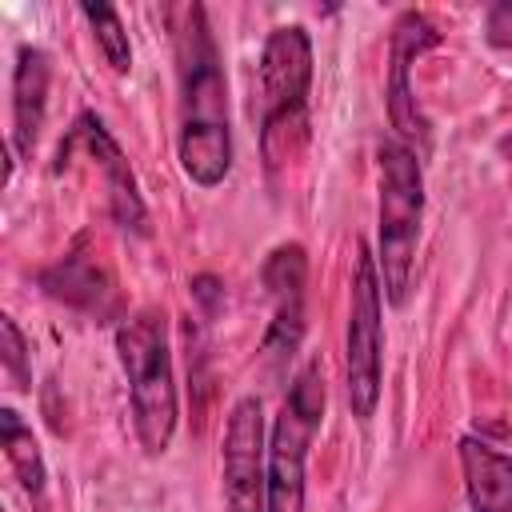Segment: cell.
Returning <instances> with one entry per match:
<instances>
[{
    "instance_id": "13",
    "label": "cell",
    "mask_w": 512,
    "mask_h": 512,
    "mask_svg": "<svg viewBox=\"0 0 512 512\" xmlns=\"http://www.w3.org/2000/svg\"><path fill=\"white\" fill-rule=\"evenodd\" d=\"M460 468L472 512H512V456L496 452L476 436H464Z\"/></svg>"
},
{
    "instance_id": "3",
    "label": "cell",
    "mask_w": 512,
    "mask_h": 512,
    "mask_svg": "<svg viewBox=\"0 0 512 512\" xmlns=\"http://www.w3.org/2000/svg\"><path fill=\"white\" fill-rule=\"evenodd\" d=\"M312 40L300 24H280L260 48V152L276 172L308 144Z\"/></svg>"
},
{
    "instance_id": "19",
    "label": "cell",
    "mask_w": 512,
    "mask_h": 512,
    "mask_svg": "<svg viewBox=\"0 0 512 512\" xmlns=\"http://www.w3.org/2000/svg\"><path fill=\"white\" fill-rule=\"evenodd\" d=\"M500 152H504V156L512 160V136H504V140H500Z\"/></svg>"
},
{
    "instance_id": "17",
    "label": "cell",
    "mask_w": 512,
    "mask_h": 512,
    "mask_svg": "<svg viewBox=\"0 0 512 512\" xmlns=\"http://www.w3.org/2000/svg\"><path fill=\"white\" fill-rule=\"evenodd\" d=\"M484 36L492 48H508L512 52V0H496L484 12Z\"/></svg>"
},
{
    "instance_id": "18",
    "label": "cell",
    "mask_w": 512,
    "mask_h": 512,
    "mask_svg": "<svg viewBox=\"0 0 512 512\" xmlns=\"http://www.w3.org/2000/svg\"><path fill=\"white\" fill-rule=\"evenodd\" d=\"M192 292H196V300L212 312V308H216V300H220V280L204 272V276H196V280H192Z\"/></svg>"
},
{
    "instance_id": "8",
    "label": "cell",
    "mask_w": 512,
    "mask_h": 512,
    "mask_svg": "<svg viewBox=\"0 0 512 512\" xmlns=\"http://www.w3.org/2000/svg\"><path fill=\"white\" fill-rule=\"evenodd\" d=\"M264 292L272 300V324L264 332V364L272 372H284L288 360L300 352L304 340V284H308V256L304 244H280L268 252L264 268H260Z\"/></svg>"
},
{
    "instance_id": "1",
    "label": "cell",
    "mask_w": 512,
    "mask_h": 512,
    "mask_svg": "<svg viewBox=\"0 0 512 512\" xmlns=\"http://www.w3.org/2000/svg\"><path fill=\"white\" fill-rule=\"evenodd\" d=\"M176 52V156L196 188H216L232 172V124H228V76L208 24L204 4L164 8Z\"/></svg>"
},
{
    "instance_id": "15",
    "label": "cell",
    "mask_w": 512,
    "mask_h": 512,
    "mask_svg": "<svg viewBox=\"0 0 512 512\" xmlns=\"http://www.w3.org/2000/svg\"><path fill=\"white\" fill-rule=\"evenodd\" d=\"M80 12H84V20H88V28H92V36H96V44H100V52H104V60H108V68L112 72H128L132 68V44H128V32H124V20H120V12L112 8V4H80Z\"/></svg>"
},
{
    "instance_id": "5",
    "label": "cell",
    "mask_w": 512,
    "mask_h": 512,
    "mask_svg": "<svg viewBox=\"0 0 512 512\" xmlns=\"http://www.w3.org/2000/svg\"><path fill=\"white\" fill-rule=\"evenodd\" d=\"M324 372L320 360H308L272 420L268 436V512H304V468L316 428L324 420Z\"/></svg>"
},
{
    "instance_id": "16",
    "label": "cell",
    "mask_w": 512,
    "mask_h": 512,
    "mask_svg": "<svg viewBox=\"0 0 512 512\" xmlns=\"http://www.w3.org/2000/svg\"><path fill=\"white\" fill-rule=\"evenodd\" d=\"M0 360H4V372L12 380L16 392H28L32 388V364H28V340L20 332V324L12 316H0Z\"/></svg>"
},
{
    "instance_id": "11",
    "label": "cell",
    "mask_w": 512,
    "mask_h": 512,
    "mask_svg": "<svg viewBox=\"0 0 512 512\" xmlns=\"http://www.w3.org/2000/svg\"><path fill=\"white\" fill-rule=\"evenodd\" d=\"M36 280L52 300H60L76 312H88V316H112L116 312V280L96 260V252L88 248V236H80L72 244V252L60 256L56 264H48Z\"/></svg>"
},
{
    "instance_id": "10",
    "label": "cell",
    "mask_w": 512,
    "mask_h": 512,
    "mask_svg": "<svg viewBox=\"0 0 512 512\" xmlns=\"http://www.w3.org/2000/svg\"><path fill=\"white\" fill-rule=\"evenodd\" d=\"M68 148H84V156L92 160V168L100 172L104 180V200H108V212L120 228L144 236L148 232V212H144V200H140V188H136V176L120 152V144L112 140V132L104 128V120L96 112H80L68 140Z\"/></svg>"
},
{
    "instance_id": "7",
    "label": "cell",
    "mask_w": 512,
    "mask_h": 512,
    "mask_svg": "<svg viewBox=\"0 0 512 512\" xmlns=\"http://www.w3.org/2000/svg\"><path fill=\"white\" fill-rule=\"evenodd\" d=\"M224 512H268V444L260 396H240L224 420L220 448Z\"/></svg>"
},
{
    "instance_id": "2",
    "label": "cell",
    "mask_w": 512,
    "mask_h": 512,
    "mask_svg": "<svg viewBox=\"0 0 512 512\" xmlns=\"http://www.w3.org/2000/svg\"><path fill=\"white\" fill-rule=\"evenodd\" d=\"M116 356L128 376L132 428L148 456H164L176 436V372L168 344V316L160 308H140L116 328Z\"/></svg>"
},
{
    "instance_id": "12",
    "label": "cell",
    "mask_w": 512,
    "mask_h": 512,
    "mask_svg": "<svg viewBox=\"0 0 512 512\" xmlns=\"http://www.w3.org/2000/svg\"><path fill=\"white\" fill-rule=\"evenodd\" d=\"M48 84H52L48 52L36 44H20L12 68V148L20 160H28L40 140L48 116Z\"/></svg>"
},
{
    "instance_id": "9",
    "label": "cell",
    "mask_w": 512,
    "mask_h": 512,
    "mask_svg": "<svg viewBox=\"0 0 512 512\" xmlns=\"http://www.w3.org/2000/svg\"><path fill=\"white\" fill-rule=\"evenodd\" d=\"M440 44V32L436 24L424 16V12H400L396 24H392V36H388V120L400 136L408 140H428V120L416 104V92H412V64Z\"/></svg>"
},
{
    "instance_id": "14",
    "label": "cell",
    "mask_w": 512,
    "mask_h": 512,
    "mask_svg": "<svg viewBox=\"0 0 512 512\" xmlns=\"http://www.w3.org/2000/svg\"><path fill=\"white\" fill-rule=\"evenodd\" d=\"M0 444H4V456L20 480V488L44 504V484H48V472H44V456H40V444L32 436V428L20 420L16 408H0Z\"/></svg>"
},
{
    "instance_id": "6",
    "label": "cell",
    "mask_w": 512,
    "mask_h": 512,
    "mask_svg": "<svg viewBox=\"0 0 512 512\" xmlns=\"http://www.w3.org/2000/svg\"><path fill=\"white\" fill-rule=\"evenodd\" d=\"M380 368H384V288L376 256L356 240L352 288H348V340H344V396L352 416L364 424L380 404Z\"/></svg>"
},
{
    "instance_id": "4",
    "label": "cell",
    "mask_w": 512,
    "mask_h": 512,
    "mask_svg": "<svg viewBox=\"0 0 512 512\" xmlns=\"http://www.w3.org/2000/svg\"><path fill=\"white\" fill-rule=\"evenodd\" d=\"M376 172H380V200H376L380 288L392 304H404L412 288L416 240H420V220H424V168L408 144L380 140Z\"/></svg>"
}]
</instances>
